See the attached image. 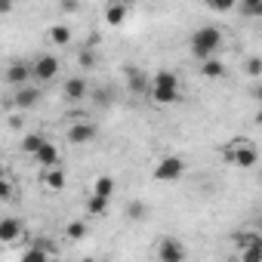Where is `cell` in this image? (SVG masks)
I'll return each instance as SVG.
<instances>
[{
	"label": "cell",
	"mask_w": 262,
	"mask_h": 262,
	"mask_svg": "<svg viewBox=\"0 0 262 262\" xmlns=\"http://www.w3.org/2000/svg\"><path fill=\"white\" fill-rule=\"evenodd\" d=\"M253 99L262 105V83H256V86H253Z\"/></svg>",
	"instance_id": "32"
},
{
	"label": "cell",
	"mask_w": 262,
	"mask_h": 262,
	"mask_svg": "<svg viewBox=\"0 0 262 262\" xmlns=\"http://www.w3.org/2000/svg\"><path fill=\"white\" fill-rule=\"evenodd\" d=\"M185 244L179 237H161L158 241V259L161 262H185Z\"/></svg>",
	"instance_id": "5"
},
{
	"label": "cell",
	"mask_w": 262,
	"mask_h": 262,
	"mask_svg": "<svg viewBox=\"0 0 262 262\" xmlns=\"http://www.w3.org/2000/svg\"><path fill=\"white\" fill-rule=\"evenodd\" d=\"M126 216H129V222H142V219L148 216V204H142V201H129V204H126Z\"/></svg>",
	"instance_id": "22"
},
{
	"label": "cell",
	"mask_w": 262,
	"mask_h": 262,
	"mask_svg": "<svg viewBox=\"0 0 262 262\" xmlns=\"http://www.w3.org/2000/svg\"><path fill=\"white\" fill-rule=\"evenodd\" d=\"M222 158H225L228 164L241 167V170H253V167L259 164V148H256L250 139H234V142H228V145L222 148Z\"/></svg>",
	"instance_id": "2"
},
{
	"label": "cell",
	"mask_w": 262,
	"mask_h": 262,
	"mask_svg": "<svg viewBox=\"0 0 262 262\" xmlns=\"http://www.w3.org/2000/svg\"><path fill=\"white\" fill-rule=\"evenodd\" d=\"M237 13L244 19H262V0H247V4L237 7Z\"/></svg>",
	"instance_id": "23"
},
{
	"label": "cell",
	"mask_w": 262,
	"mask_h": 262,
	"mask_svg": "<svg viewBox=\"0 0 262 262\" xmlns=\"http://www.w3.org/2000/svg\"><path fill=\"white\" fill-rule=\"evenodd\" d=\"M151 86H164V90H179V74H173V71L161 68V71H155V74H151Z\"/></svg>",
	"instance_id": "15"
},
{
	"label": "cell",
	"mask_w": 262,
	"mask_h": 262,
	"mask_svg": "<svg viewBox=\"0 0 262 262\" xmlns=\"http://www.w3.org/2000/svg\"><path fill=\"white\" fill-rule=\"evenodd\" d=\"M65 234H68L71 241H83V237H86V222H80V219L68 222V225H65Z\"/></svg>",
	"instance_id": "26"
},
{
	"label": "cell",
	"mask_w": 262,
	"mask_h": 262,
	"mask_svg": "<svg viewBox=\"0 0 262 262\" xmlns=\"http://www.w3.org/2000/svg\"><path fill=\"white\" fill-rule=\"evenodd\" d=\"M182 173H185V161L176 158V155H170V158L158 161V167H155L151 176H155L158 182H176V179H182Z\"/></svg>",
	"instance_id": "3"
},
{
	"label": "cell",
	"mask_w": 262,
	"mask_h": 262,
	"mask_svg": "<svg viewBox=\"0 0 262 262\" xmlns=\"http://www.w3.org/2000/svg\"><path fill=\"white\" fill-rule=\"evenodd\" d=\"M123 74H126V83H129V90H133V93H139V96H148L151 93V80H148L145 71H139V68H123Z\"/></svg>",
	"instance_id": "8"
},
{
	"label": "cell",
	"mask_w": 262,
	"mask_h": 262,
	"mask_svg": "<svg viewBox=\"0 0 262 262\" xmlns=\"http://www.w3.org/2000/svg\"><path fill=\"white\" fill-rule=\"evenodd\" d=\"M86 213H90V216H105V213H108V201L93 194V198L86 201Z\"/></svg>",
	"instance_id": "25"
},
{
	"label": "cell",
	"mask_w": 262,
	"mask_h": 262,
	"mask_svg": "<svg viewBox=\"0 0 262 262\" xmlns=\"http://www.w3.org/2000/svg\"><path fill=\"white\" fill-rule=\"evenodd\" d=\"M59 68H62V65H59L56 56H40V59L34 62V77L47 83V80H53V77L59 74Z\"/></svg>",
	"instance_id": "9"
},
{
	"label": "cell",
	"mask_w": 262,
	"mask_h": 262,
	"mask_svg": "<svg viewBox=\"0 0 262 262\" xmlns=\"http://www.w3.org/2000/svg\"><path fill=\"white\" fill-rule=\"evenodd\" d=\"M43 145H47V139H43L40 133H25V136H22V145H19V148H22L25 155H31V158H37V151H40Z\"/></svg>",
	"instance_id": "19"
},
{
	"label": "cell",
	"mask_w": 262,
	"mask_h": 262,
	"mask_svg": "<svg viewBox=\"0 0 262 262\" xmlns=\"http://www.w3.org/2000/svg\"><path fill=\"white\" fill-rule=\"evenodd\" d=\"M80 262H99V259H93V256H86V259H80Z\"/></svg>",
	"instance_id": "35"
},
{
	"label": "cell",
	"mask_w": 262,
	"mask_h": 262,
	"mask_svg": "<svg viewBox=\"0 0 262 262\" xmlns=\"http://www.w3.org/2000/svg\"><path fill=\"white\" fill-rule=\"evenodd\" d=\"M148 99H151V102H158V105H173V102H179V90H164V86H151Z\"/></svg>",
	"instance_id": "20"
},
{
	"label": "cell",
	"mask_w": 262,
	"mask_h": 262,
	"mask_svg": "<svg viewBox=\"0 0 262 262\" xmlns=\"http://www.w3.org/2000/svg\"><path fill=\"white\" fill-rule=\"evenodd\" d=\"M213 13H228V10H234V4L231 0H213V4H207Z\"/></svg>",
	"instance_id": "30"
},
{
	"label": "cell",
	"mask_w": 262,
	"mask_h": 262,
	"mask_svg": "<svg viewBox=\"0 0 262 262\" xmlns=\"http://www.w3.org/2000/svg\"><path fill=\"white\" fill-rule=\"evenodd\" d=\"M259 225H262V213H259Z\"/></svg>",
	"instance_id": "36"
},
{
	"label": "cell",
	"mask_w": 262,
	"mask_h": 262,
	"mask_svg": "<svg viewBox=\"0 0 262 262\" xmlns=\"http://www.w3.org/2000/svg\"><path fill=\"white\" fill-rule=\"evenodd\" d=\"M126 16H129V7L126 4H108L105 7V25H123L126 22Z\"/></svg>",
	"instance_id": "13"
},
{
	"label": "cell",
	"mask_w": 262,
	"mask_h": 262,
	"mask_svg": "<svg viewBox=\"0 0 262 262\" xmlns=\"http://www.w3.org/2000/svg\"><path fill=\"white\" fill-rule=\"evenodd\" d=\"M19 262H50V253L47 250H40V247H28L25 253H22V259Z\"/></svg>",
	"instance_id": "27"
},
{
	"label": "cell",
	"mask_w": 262,
	"mask_h": 262,
	"mask_svg": "<svg viewBox=\"0 0 262 262\" xmlns=\"http://www.w3.org/2000/svg\"><path fill=\"white\" fill-rule=\"evenodd\" d=\"M68 142L71 145H86V142H93L96 139V126L90 123V120H77V123H71L68 126Z\"/></svg>",
	"instance_id": "6"
},
{
	"label": "cell",
	"mask_w": 262,
	"mask_h": 262,
	"mask_svg": "<svg viewBox=\"0 0 262 262\" xmlns=\"http://www.w3.org/2000/svg\"><path fill=\"white\" fill-rule=\"evenodd\" d=\"M237 244H241V259L237 262H262V234L247 231V234L237 237Z\"/></svg>",
	"instance_id": "4"
},
{
	"label": "cell",
	"mask_w": 262,
	"mask_h": 262,
	"mask_svg": "<svg viewBox=\"0 0 262 262\" xmlns=\"http://www.w3.org/2000/svg\"><path fill=\"white\" fill-rule=\"evenodd\" d=\"M244 74H247V77H253V80H259V77H262V59H259V56L244 59Z\"/></svg>",
	"instance_id": "24"
},
{
	"label": "cell",
	"mask_w": 262,
	"mask_h": 262,
	"mask_svg": "<svg viewBox=\"0 0 262 262\" xmlns=\"http://www.w3.org/2000/svg\"><path fill=\"white\" fill-rule=\"evenodd\" d=\"M222 43H225L222 31H219L216 25H204V28H198V31L191 34V56L201 59V62L216 59V53L222 50Z\"/></svg>",
	"instance_id": "1"
},
{
	"label": "cell",
	"mask_w": 262,
	"mask_h": 262,
	"mask_svg": "<svg viewBox=\"0 0 262 262\" xmlns=\"http://www.w3.org/2000/svg\"><path fill=\"white\" fill-rule=\"evenodd\" d=\"M10 126H13V129H19V126H22V117H16V114H13V117H10Z\"/></svg>",
	"instance_id": "33"
},
{
	"label": "cell",
	"mask_w": 262,
	"mask_h": 262,
	"mask_svg": "<svg viewBox=\"0 0 262 262\" xmlns=\"http://www.w3.org/2000/svg\"><path fill=\"white\" fill-rule=\"evenodd\" d=\"M43 185H47L50 191H62V188L68 185L65 170H62V167H56V170H43Z\"/></svg>",
	"instance_id": "16"
},
{
	"label": "cell",
	"mask_w": 262,
	"mask_h": 262,
	"mask_svg": "<svg viewBox=\"0 0 262 262\" xmlns=\"http://www.w3.org/2000/svg\"><path fill=\"white\" fill-rule=\"evenodd\" d=\"M256 123H259V126H262V108H259V111H256Z\"/></svg>",
	"instance_id": "34"
},
{
	"label": "cell",
	"mask_w": 262,
	"mask_h": 262,
	"mask_svg": "<svg viewBox=\"0 0 262 262\" xmlns=\"http://www.w3.org/2000/svg\"><path fill=\"white\" fill-rule=\"evenodd\" d=\"M13 198H16V185L10 176H4L0 179V201H13Z\"/></svg>",
	"instance_id": "28"
},
{
	"label": "cell",
	"mask_w": 262,
	"mask_h": 262,
	"mask_svg": "<svg viewBox=\"0 0 262 262\" xmlns=\"http://www.w3.org/2000/svg\"><path fill=\"white\" fill-rule=\"evenodd\" d=\"M93 194L111 201V194H114V179H111V176H99V179L93 182Z\"/></svg>",
	"instance_id": "21"
},
{
	"label": "cell",
	"mask_w": 262,
	"mask_h": 262,
	"mask_svg": "<svg viewBox=\"0 0 262 262\" xmlns=\"http://www.w3.org/2000/svg\"><path fill=\"white\" fill-rule=\"evenodd\" d=\"M40 102V90L37 86H22V90H16V96H13V105L19 108V111H28V108H34Z\"/></svg>",
	"instance_id": "10"
},
{
	"label": "cell",
	"mask_w": 262,
	"mask_h": 262,
	"mask_svg": "<svg viewBox=\"0 0 262 262\" xmlns=\"http://www.w3.org/2000/svg\"><path fill=\"white\" fill-rule=\"evenodd\" d=\"M19 237H22V222L13 219V216H7L4 222H0V241H4V244H13V241H19Z\"/></svg>",
	"instance_id": "12"
},
{
	"label": "cell",
	"mask_w": 262,
	"mask_h": 262,
	"mask_svg": "<svg viewBox=\"0 0 262 262\" xmlns=\"http://www.w3.org/2000/svg\"><path fill=\"white\" fill-rule=\"evenodd\" d=\"M62 93H65L68 102H80V99H86V80L83 77H68L65 86H62Z\"/></svg>",
	"instance_id": "11"
},
{
	"label": "cell",
	"mask_w": 262,
	"mask_h": 262,
	"mask_svg": "<svg viewBox=\"0 0 262 262\" xmlns=\"http://www.w3.org/2000/svg\"><path fill=\"white\" fill-rule=\"evenodd\" d=\"M28 77H34V65H28V62H13L7 68V83L16 86V90L28 86Z\"/></svg>",
	"instance_id": "7"
},
{
	"label": "cell",
	"mask_w": 262,
	"mask_h": 262,
	"mask_svg": "<svg viewBox=\"0 0 262 262\" xmlns=\"http://www.w3.org/2000/svg\"><path fill=\"white\" fill-rule=\"evenodd\" d=\"M47 37H50L53 47H68V43H71V28H68V25H50Z\"/></svg>",
	"instance_id": "17"
},
{
	"label": "cell",
	"mask_w": 262,
	"mask_h": 262,
	"mask_svg": "<svg viewBox=\"0 0 262 262\" xmlns=\"http://www.w3.org/2000/svg\"><path fill=\"white\" fill-rule=\"evenodd\" d=\"M34 161H37L43 170H56V167H59V148H56L53 142H47V145L37 151V158H34Z\"/></svg>",
	"instance_id": "14"
},
{
	"label": "cell",
	"mask_w": 262,
	"mask_h": 262,
	"mask_svg": "<svg viewBox=\"0 0 262 262\" xmlns=\"http://www.w3.org/2000/svg\"><path fill=\"white\" fill-rule=\"evenodd\" d=\"M62 10H65V13H77V10H80V4H77V0H74V4L68 0V4H62Z\"/></svg>",
	"instance_id": "31"
},
{
	"label": "cell",
	"mask_w": 262,
	"mask_h": 262,
	"mask_svg": "<svg viewBox=\"0 0 262 262\" xmlns=\"http://www.w3.org/2000/svg\"><path fill=\"white\" fill-rule=\"evenodd\" d=\"M77 62L83 65V68H93V65H99V56H96V50H80V56H77Z\"/></svg>",
	"instance_id": "29"
},
{
	"label": "cell",
	"mask_w": 262,
	"mask_h": 262,
	"mask_svg": "<svg viewBox=\"0 0 262 262\" xmlns=\"http://www.w3.org/2000/svg\"><path fill=\"white\" fill-rule=\"evenodd\" d=\"M201 74L207 80H219V77H225V62L222 59H207V62H201Z\"/></svg>",
	"instance_id": "18"
}]
</instances>
